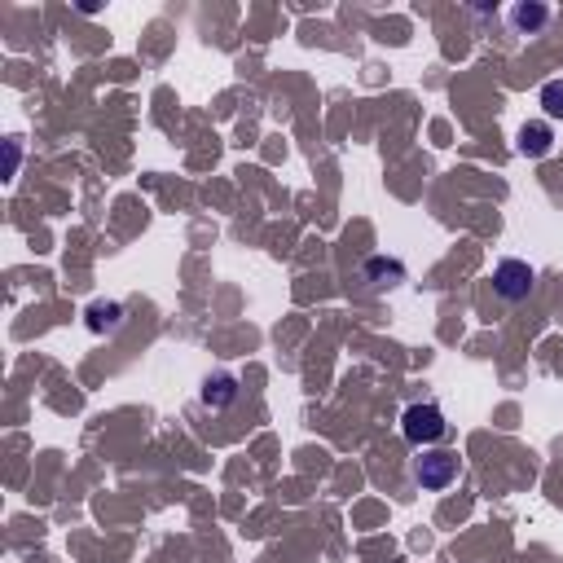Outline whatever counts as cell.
Masks as SVG:
<instances>
[{"label":"cell","instance_id":"cell-2","mask_svg":"<svg viewBox=\"0 0 563 563\" xmlns=\"http://www.w3.org/2000/svg\"><path fill=\"white\" fill-rule=\"evenodd\" d=\"M414 480L423 484V489H449V484L458 480V454H445V449H423V454L414 458Z\"/></svg>","mask_w":563,"mask_h":563},{"label":"cell","instance_id":"cell-3","mask_svg":"<svg viewBox=\"0 0 563 563\" xmlns=\"http://www.w3.org/2000/svg\"><path fill=\"white\" fill-rule=\"evenodd\" d=\"M533 282H537V269L528 260H515V256H506L498 260V269H493V291L502 295V300H528V291H533Z\"/></svg>","mask_w":563,"mask_h":563},{"label":"cell","instance_id":"cell-8","mask_svg":"<svg viewBox=\"0 0 563 563\" xmlns=\"http://www.w3.org/2000/svg\"><path fill=\"white\" fill-rule=\"evenodd\" d=\"M366 278H370V282L383 291V286L405 282V264H401V260H383V256H374V260L366 264Z\"/></svg>","mask_w":563,"mask_h":563},{"label":"cell","instance_id":"cell-7","mask_svg":"<svg viewBox=\"0 0 563 563\" xmlns=\"http://www.w3.org/2000/svg\"><path fill=\"white\" fill-rule=\"evenodd\" d=\"M119 322H124V304L97 300L93 308H88V330H97V335H102V330H119Z\"/></svg>","mask_w":563,"mask_h":563},{"label":"cell","instance_id":"cell-6","mask_svg":"<svg viewBox=\"0 0 563 563\" xmlns=\"http://www.w3.org/2000/svg\"><path fill=\"white\" fill-rule=\"evenodd\" d=\"M511 22H515V31H520V36H537V31L550 22V9L546 5H515Z\"/></svg>","mask_w":563,"mask_h":563},{"label":"cell","instance_id":"cell-4","mask_svg":"<svg viewBox=\"0 0 563 563\" xmlns=\"http://www.w3.org/2000/svg\"><path fill=\"white\" fill-rule=\"evenodd\" d=\"M550 146H555V128L546 119H533L520 128V154H528V159H542V154H550Z\"/></svg>","mask_w":563,"mask_h":563},{"label":"cell","instance_id":"cell-9","mask_svg":"<svg viewBox=\"0 0 563 563\" xmlns=\"http://www.w3.org/2000/svg\"><path fill=\"white\" fill-rule=\"evenodd\" d=\"M542 106H546L550 119H563V80H550L542 88Z\"/></svg>","mask_w":563,"mask_h":563},{"label":"cell","instance_id":"cell-5","mask_svg":"<svg viewBox=\"0 0 563 563\" xmlns=\"http://www.w3.org/2000/svg\"><path fill=\"white\" fill-rule=\"evenodd\" d=\"M234 396H238V379H234V374H225V370L207 374V383H203V405H212V410H225V405H234Z\"/></svg>","mask_w":563,"mask_h":563},{"label":"cell","instance_id":"cell-1","mask_svg":"<svg viewBox=\"0 0 563 563\" xmlns=\"http://www.w3.org/2000/svg\"><path fill=\"white\" fill-rule=\"evenodd\" d=\"M445 432H449V423H445V410H440L436 401H414L410 410L401 414V436L410 440V445H418V449L436 445Z\"/></svg>","mask_w":563,"mask_h":563}]
</instances>
